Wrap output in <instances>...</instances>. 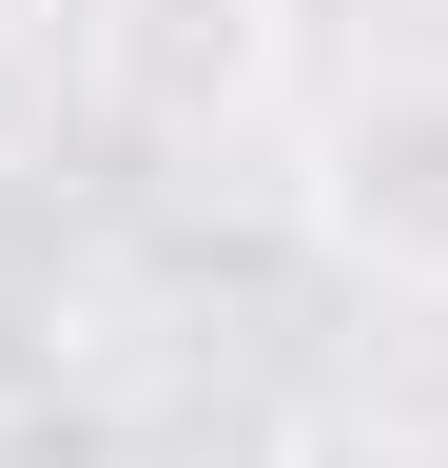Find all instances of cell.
<instances>
[{
	"instance_id": "1",
	"label": "cell",
	"mask_w": 448,
	"mask_h": 468,
	"mask_svg": "<svg viewBox=\"0 0 448 468\" xmlns=\"http://www.w3.org/2000/svg\"><path fill=\"white\" fill-rule=\"evenodd\" d=\"M312 234L370 292H448V58H370L312 117Z\"/></svg>"
},
{
	"instance_id": "2",
	"label": "cell",
	"mask_w": 448,
	"mask_h": 468,
	"mask_svg": "<svg viewBox=\"0 0 448 468\" xmlns=\"http://www.w3.org/2000/svg\"><path fill=\"white\" fill-rule=\"evenodd\" d=\"M118 20H137V39H118V79H137L156 117H195V98H234V79H254V0H118Z\"/></svg>"
},
{
	"instance_id": "3",
	"label": "cell",
	"mask_w": 448,
	"mask_h": 468,
	"mask_svg": "<svg viewBox=\"0 0 448 468\" xmlns=\"http://www.w3.org/2000/svg\"><path fill=\"white\" fill-rule=\"evenodd\" d=\"M390 468H448V430H429V449H390Z\"/></svg>"
}]
</instances>
